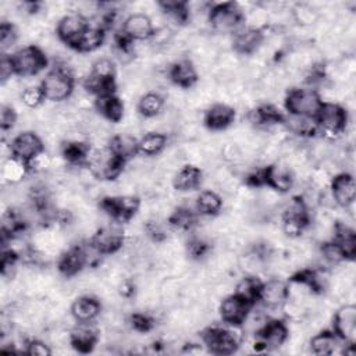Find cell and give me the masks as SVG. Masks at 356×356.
I'll use <instances>...</instances> for the list:
<instances>
[{"label":"cell","mask_w":356,"mask_h":356,"mask_svg":"<svg viewBox=\"0 0 356 356\" xmlns=\"http://www.w3.org/2000/svg\"><path fill=\"white\" fill-rule=\"evenodd\" d=\"M75 76L70 67V61L57 60L54 67L40 81V88L46 102L63 103L71 99L75 92Z\"/></svg>","instance_id":"1"},{"label":"cell","mask_w":356,"mask_h":356,"mask_svg":"<svg viewBox=\"0 0 356 356\" xmlns=\"http://www.w3.org/2000/svg\"><path fill=\"white\" fill-rule=\"evenodd\" d=\"M243 335L241 327L229 325V328H227L221 325H209L202 330L200 341L209 353L225 356L238 352Z\"/></svg>","instance_id":"2"},{"label":"cell","mask_w":356,"mask_h":356,"mask_svg":"<svg viewBox=\"0 0 356 356\" xmlns=\"http://www.w3.org/2000/svg\"><path fill=\"white\" fill-rule=\"evenodd\" d=\"M312 209L302 195H295L281 209V231L289 239H298L306 234L312 225Z\"/></svg>","instance_id":"3"},{"label":"cell","mask_w":356,"mask_h":356,"mask_svg":"<svg viewBox=\"0 0 356 356\" xmlns=\"http://www.w3.org/2000/svg\"><path fill=\"white\" fill-rule=\"evenodd\" d=\"M318 136L328 142L341 139L349 127V111L341 103H323L316 115Z\"/></svg>","instance_id":"4"},{"label":"cell","mask_w":356,"mask_h":356,"mask_svg":"<svg viewBox=\"0 0 356 356\" xmlns=\"http://www.w3.org/2000/svg\"><path fill=\"white\" fill-rule=\"evenodd\" d=\"M127 164L128 163L120 159L108 145H104L93 146L86 167L96 181H115L122 175Z\"/></svg>","instance_id":"5"},{"label":"cell","mask_w":356,"mask_h":356,"mask_svg":"<svg viewBox=\"0 0 356 356\" xmlns=\"http://www.w3.org/2000/svg\"><path fill=\"white\" fill-rule=\"evenodd\" d=\"M207 25L217 35H232L245 25V15L235 1L216 3L209 8Z\"/></svg>","instance_id":"6"},{"label":"cell","mask_w":356,"mask_h":356,"mask_svg":"<svg viewBox=\"0 0 356 356\" xmlns=\"http://www.w3.org/2000/svg\"><path fill=\"white\" fill-rule=\"evenodd\" d=\"M14 76L31 78L42 72L49 65L46 51L38 44H28L8 54Z\"/></svg>","instance_id":"7"},{"label":"cell","mask_w":356,"mask_h":356,"mask_svg":"<svg viewBox=\"0 0 356 356\" xmlns=\"http://www.w3.org/2000/svg\"><path fill=\"white\" fill-rule=\"evenodd\" d=\"M321 106L323 100L317 89L310 86L289 88L284 96V107L289 115L316 118Z\"/></svg>","instance_id":"8"},{"label":"cell","mask_w":356,"mask_h":356,"mask_svg":"<svg viewBox=\"0 0 356 356\" xmlns=\"http://www.w3.org/2000/svg\"><path fill=\"white\" fill-rule=\"evenodd\" d=\"M97 207L111 221L125 224L140 211L142 197L139 195H106L99 199Z\"/></svg>","instance_id":"9"},{"label":"cell","mask_w":356,"mask_h":356,"mask_svg":"<svg viewBox=\"0 0 356 356\" xmlns=\"http://www.w3.org/2000/svg\"><path fill=\"white\" fill-rule=\"evenodd\" d=\"M289 325L285 318L270 317L267 323L252 337L254 352H270L284 346L289 337Z\"/></svg>","instance_id":"10"},{"label":"cell","mask_w":356,"mask_h":356,"mask_svg":"<svg viewBox=\"0 0 356 356\" xmlns=\"http://www.w3.org/2000/svg\"><path fill=\"white\" fill-rule=\"evenodd\" d=\"M125 231L122 224L111 221L110 224L100 225L89 236V242L93 248L100 252L103 256H110L118 253L125 245Z\"/></svg>","instance_id":"11"},{"label":"cell","mask_w":356,"mask_h":356,"mask_svg":"<svg viewBox=\"0 0 356 356\" xmlns=\"http://www.w3.org/2000/svg\"><path fill=\"white\" fill-rule=\"evenodd\" d=\"M11 157H15L29 165V163L46 150L42 136L33 131H21L10 140Z\"/></svg>","instance_id":"12"},{"label":"cell","mask_w":356,"mask_h":356,"mask_svg":"<svg viewBox=\"0 0 356 356\" xmlns=\"http://www.w3.org/2000/svg\"><path fill=\"white\" fill-rule=\"evenodd\" d=\"M295 175L289 164L280 157L277 161L263 165V185L285 195L295 186Z\"/></svg>","instance_id":"13"},{"label":"cell","mask_w":356,"mask_h":356,"mask_svg":"<svg viewBox=\"0 0 356 356\" xmlns=\"http://www.w3.org/2000/svg\"><path fill=\"white\" fill-rule=\"evenodd\" d=\"M331 330L342 343H356L355 303H343L335 309L331 318Z\"/></svg>","instance_id":"14"},{"label":"cell","mask_w":356,"mask_h":356,"mask_svg":"<svg viewBox=\"0 0 356 356\" xmlns=\"http://www.w3.org/2000/svg\"><path fill=\"white\" fill-rule=\"evenodd\" d=\"M100 341V328L96 321L75 323L70 328V346L82 355L95 350Z\"/></svg>","instance_id":"15"},{"label":"cell","mask_w":356,"mask_h":356,"mask_svg":"<svg viewBox=\"0 0 356 356\" xmlns=\"http://www.w3.org/2000/svg\"><path fill=\"white\" fill-rule=\"evenodd\" d=\"M266 42V32L263 29L242 26L231 35V50L242 56L256 54Z\"/></svg>","instance_id":"16"},{"label":"cell","mask_w":356,"mask_h":356,"mask_svg":"<svg viewBox=\"0 0 356 356\" xmlns=\"http://www.w3.org/2000/svg\"><path fill=\"white\" fill-rule=\"evenodd\" d=\"M167 78L178 89H192L197 85L200 75L189 57H181L168 65Z\"/></svg>","instance_id":"17"},{"label":"cell","mask_w":356,"mask_h":356,"mask_svg":"<svg viewBox=\"0 0 356 356\" xmlns=\"http://www.w3.org/2000/svg\"><path fill=\"white\" fill-rule=\"evenodd\" d=\"M252 307L253 305H250L249 302H246L245 299L232 292L220 300L217 312L220 314L221 321L225 323L227 325L241 327Z\"/></svg>","instance_id":"18"},{"label":"cell","mask_w":356,"mask_h":356,"mask_svg":"<svg viewBox=\"0 0 356 356\" xmlns=\"http://www.w3.org/2000/svg\"><path fill=\"white\" fill-rule=\"evenodd\" d=\"M56 267L64 278H74L79 275L88 267L83 243L79 242L64 249L57 257Z\"/></svg>","instance_id":"19"},{"label":"cell","mask_w":356,"mask_h":356,"mask_svg":"<svg viewBox=\"0 0 356 356\" xmlns=\"http://www.w3.org/2000/svg\"><path fill=\"white\" fill-rule=\"evenodd\" d=\"M236 118V110L234 106L227 103H213L209 106L202 115V125L213 132L225 131L234 125Z\"/></svg>","instance_id":"20"},{"label":"cell","mask_w":356,"mask_h":356,"mask_svg":"<svg viewBox=\"0 0 356 356\" xmlns=\"http://www.w3.org/2000/svg\"><path fill=\"white\" fill-rule=\"evenodd\" d=\"M286 299H288V282L285 280L273 277L267 281H263L257 303H260L267 313L281 310Z\"/></svg>","instance_id":"21"},{"label":"cell","mask_w":356,"mask_h":356,"mask_svg":"<svg viewBox=\"0 0 356 356\" xmlns=\"http://www.w3.org/2000/svg\"><path fill=\"white\" fill-rule=\"evenodd\" d=\"M330 195L339 209H346L355 203L356 199V184L353 174L348 171L337 172L330 182Z\"/></svg>","instance_id":"22"},{"label":"cell","mask_w":356,"mask_h":356,"mask_svg":"<svg viewBox=\"0 0 356 356\" xmlns=\"http://www.w3.org/2000/svg\"><path fill=\"white\" fill-rule=\"evenodd\" d=\"M88 26L89 21L83 15L78 13H70L57 22L56 38L58 39V42L71 49Z\"/></svg>","instance_id":"23"},{"label":"cell","mask_w":356,"mask_h":356,"mask_svg":"<svg viewBox=\"0 0 356 356\" xmlns=\"http://www.w3.org/2000/svg\"><path fill=\"white\" fill-rule=\"evenodd\" d=\"M154 31L153 21L146 14H129L121 24L120 33L129 42H147Z\"/></svg>","instance_id":"24"},{"label":"cell","mask_w":356,"mask_h":356,"mask_svg":"<svg viewBox=\"0 0 356 356\" xmlns=\"http://www.w3.org/2000/svg\"><path fill=\"white\" fill-rule=\"evenodd\" d=\"M103 310L102 300L93 293H82L70 305V316L75 323L96 321Z\"/></svg>","instance_id":"25"},{"label":"cell","mask_w":356,"mask_h":356,"mask_svg":"<svg viewBox=\"0 0 356 356\" xmlns=\"http://www.w3.org/2000/svg\"><path fill=\"white\" fill-rule=\"evenodd\" d=\"M246 121L253 128H270L278 124H284L285 114L273 103L261 102L257 106L246 111Z\"/></svg>","instance_id":"26"},{"label":"cell","mask_w":356,"mask_h":356,"mask_svg":"<svg viewBox=\"0 0 356 356\" xmlns=\"http://www.w3.org/2000/svg\"><path fill=\"white\" fill-rule=\"evenodd\" d=\"M199 220L200 216L195 207H191L188 204H178L167 217V224L171 232L189 234L197 227Z\"/></svg>","instance_id":"27"},{"label":"cell","mask_w":356,"mask_h":356,"mask_svg":"<svg viewBox=\"0 0 356 356\" xmlns=\"http://www.w3.org/2000/svg\"><path fill=\"white\" fill-rule=\"evenodd\" d=\"M93 146L86 140H63L58 149L60 156L70 167H86Z\"/></svg>","instance_id":"28"},{"label":"cell","mask_w":356,"mask_h":356,"mask_svg":"<svg viewBox=\"0 0 356 356\" xmlns=\"http://www.w3.org/2000/svg\"><path fill=\"white\" fill-rule=\"evenodd\" d=\"M342 252L346 261H353L356 256V234L353 227L342 220H335L331 238H330Z\"/></svg>","instance_id":"29"},{"label":"cell","mask_w":356,"mask_h":356,"mask_svg":"<svg viewBox=\"0 0 356 356\" xmlns=\"http://www.w3.org/2000/svg\"><path fill=\"white\" fill-rule=\"evenodd\" d=\"M95 111L107 122L120 124L124 120L125 104L117 93L95 97Z\"/></svg>","instance_id":"30"},{"label":"cell","mask_w":356,"mask_h":356,"mask_svg":"<svg viewBox=\"0 0 356 356\" xmlns=\"http://www.w3.org/2000/svg\"><path fill=\"white\" fill-rule=\"evenodd\" d=\"M203 170L193 164H184L172 177L171 186L177 192H191L200 188L203 182Z\"/></svg>","instance_id":"31"},{"label":"cell","mask_w":356,"mask_h":356,"mask_svg":"<svg viewBox=\"0 0 356 356\" xmlns=\"http://www.w3.org/2000/svg\"><path fill=\"white\" fill-rule=\"evenodd\" d=\"M138 138L131 132H117L110 136L108 147L124 161L129 163L138 156Z\"/></svg>","instance_id":"32"},{"label":"cell","mask_w":356,"mask_h":356,"mask_svg":"<svg viewBox=\"0 0 356 356\" xmlns=\"http://www.w3.org/2000/svg\"><path fill=\"white\" fill-rule=\"evenodd\" d=\"M104 40H106V31L103 28L89 22V26L85 29V32L81 35V38L75 42V44L71 47V50H74L79 54L93 53L103 46Z\"/></svg>","instance_id":"33"},{"label":"cell","mask_w":356,"mask_h":356,"mask_svg":"<svg viewBox=\"0 0 356 356\" xmlns=\"http://www.w3.org/2000/svg\"><path fill=\"white\" fill-rule=\"evenodd\" d=\"M284 127L289 135L299 136L300 139H313L318 135L317 122L313 117H299V115H285Z\"/></svg>","instance_id":"34"},{"label":"cell","mask_w":356,"mask_h":356,"mask_svg":"<svg viewBox=\"0 0 356 356\" xmlns=\"http://www.w3.org/2000/svg\"><path fill=\"white\" fill-rule=\"evenodd\" d=\"M168 146V135L163 132H146L138 140V154L143 157L160 156Z\"/></svg>","instance_id":"35"},{"label":"cell","mask_w":356,"mask_h":356,"mask_svg":"<svg viewBox=\"0 0 356 356\" xmlns=\"http://www.w3.org/2000/svg\"><path fill=\"white\" fill-rule=\"evenodd\" d=\"M224 200L222 196L213 191L204 189L195 199V209L200 217H216L221 213Z\"/></svg>","instance_id":"36"},{"label":"cell","mask_w":356,"mask_h":356,"mask_svg":"<svg viewBox=\"0 0 356 356\" xmlns=\"http://www.w3.org/2000/svg\"><path fill=\"white\" fill-rule=\"evenodd\" d=\"M341 343L339 338L334 334L332 330H318L309 339V349L313 355L327 356L335 353L338 345Z\"/></svg>","instance_id":"37"},{"label":"cell","mask_w":356,"mask_h":356,"mask_svg":"<svg viewBox=\"0 0 356 356\" xmlns=\"http://www.w3.org/2000/svg\"><path fill=\"white\" fill-rule=\"evenodd\" d=\"M165 108V96L156 90L145 92L136 103V110L143 118L157 117Z\"/></svg>","instance_id":"38"},{"label":"cell","mask_w":356,"mask_h":356,"mask_svg":"<svg viewBox=\"0 0 356 356\" xmlns=\"http://www.w3.org/2000/svg\"><path fill=\"white\" fill-rule=\"evenodd\" d=\"M157 7L170 21H172L178 26H185L186 24L191 22V11H189L188 1H179V0L159 1Z\"/></svg>","instance_id":"39"},{"label":"cell","mask_w":356,"mask_h":356,"mask_svg":"<svg viewBox=\"0 0 356 356\" xmlns=\"http://www.w3.org/2000/svg\"><path fill=\"white\" fill-rule=\"evenodd\" d=\"M29 174H31V168L26 163L21 161L15 157H8V159L3 160L1 178H3L4 184L19 185Z\"/></svg>","instance_id":"40"},{"label":"cell","mask_w":356,"mask_h":356,"mask_svg":"<svg viewBox=\"0 0 356 356\" xmlns=\"http://www.w3.org/2000/svg\"><path fill=\"white\" fill-rule=\"evenodd\" d=\"M261 284L263 281L259 278V275H243L235 282L234 293L254 306L259 302Z\"/></svg>","instance_id":"41"},{"label":"cell","mask_w":356,"mask_h":356,"mask_svg":"<svg viewBox=\"0 0 356 356\" xmlns=\"http://www.w3.org/2000/svg\"><path fill=\"white\" fill-rule=\"evenodd\" d=\"M291 19L296 26L313 28L320 19V13L309 3H296L291 7Z\"/></svg>","instance_id":"42"},{"label":"cell","mask_w":356,"mask_h":356,"mask_svg":"<svg viewBox=\"0 0 356 356\" xmlns=\"http://www.w3.org/2000/svg\"><path fill=\"white\" fill-rule=\"evenodd\" d=\"M156 317L149 310H135L127 316V325L138 334H149L156 328Z\"/></svg>","instance_id":"43"},{"label":"cell","mask_w":356,"mask_h":356,"mask_svg":"<svg viewBox=\"0 0 356 356\" xmlns=\"http://www.w3.org/2000/svg\"><path fill=\"white\" fill-rule=\"evenodd\" d=\"M90 76L106 81V82H117V67L115 63L108 57H99L92 64Z\"/></svg>","instance_id":"44"},{"label":"cell","mask_w":356,"mask_h":356,"mask_svg":"<svg viewBox=\"0 0 356 356\" xmlns=\"http://www.w3.org/2000/svg\"><path fill=\"white\" fill-rule=\"evenodd\" d=\"M174 38H175L174 29L167 24H163V25L154 26V31L147 42L153 50H164L171 44Z\"/></svg>","instance_id":"45"},{"label":"cell","mask_w":356,"mask_h":356,"mask_svg":"<svg viewBox=\"0 0 356 356\" xmlns=\"http://www.w3.org/2000/svg\"><path fill=\"white\" fill-rule=\"evenodd\" d=\"M19 39V31L14 22L3 19L0 24V49L1 54H7Z\"/></svg>","instance_id":"46"},{"label":"cell","mask_w":356,"mask_h":356,"mask_svg":"<svg viewBox=\"0 0 356 356\" xmlns=\"http://www.w3.org/2000/svg\"><path fill=\"white\" fill-rule=\"evenodd\" d=\"M19 102L29 110H35L42 104H44L46 99L40 85H31L24 88L22 92L19 93Z\"/></svg>","instance_id":"47"},{"label":"cell","mask_w":356,"mask_h":356,"mask_svg":"<svg viewBox=\"0 0 356 356\" xmlns=\"http://www.w3.org/2000/svg\"><path fill=\"white\" fill-rule=\"evenodd\" d=\"M22 345L24 353L26 355H35V356H50L53 353L51 346L49 342H44L43 339L39 338H24Z\"/></svg>","instance_id":"48"},{"label":"cell","mask_w":356,"mask_h":356,"mask_svg":"<svg viewBox=\"0 0 356 356\" xmlns=\"http://www.w3.org/2000/svg\"><path fill=\"white\" fill-rule=\"evenodd\" d=\"M18 118H19V114L17 113V110L11 104H6V103L1 104V108H0V128H1L3 132L11 131L17 125Z\"/></svg>","instance_id":"49"}]
</instances>
